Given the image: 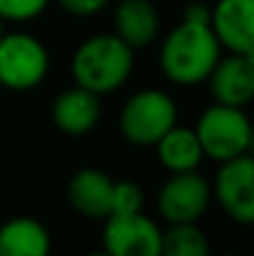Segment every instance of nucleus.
<instances>
[{"label": "nucleus", "instance_id": "obj_1", "mask_svg": "<svg viewBox=\"0 0 254 256\" xmlns=\"http://www.w3.org/2000/svg\"><path fill=\"white\" fill-rule=\"evenodd\" d=\"M219 58L222 48L209 22L187 18H182V22L174 30H169L160 48V68L174 85L204 82Z\"/></svg>", "mask_w": 254, "mask_h": 256}, {"label": "nucleus", "instance_id": "obj_2", "mask_svg": "<svg viewBox=\"0 0 254 256\" xmlns=\"http://www.w3.org/2000/svg\"><path fill=\"white\" fill-rule=\"evenodd\" d=\"M132 68H135V50L127 42H122L115 32L87 38L75 50L70 62L75 85L95 94H107L122 87Z\"/></svg>", "mask_w": 254, "mask_h": 256}, {"label": "nucleus", "instance_id": "obj_3", "mask_svg": "<svg viewBox=\"0 0 254 256\" xmlns=\"http://www.w3.org/2000/svg\"><path fill=\"white\" fill-rule=\"evenodd\" d=\"M194 134L199 140L202 154L214 162H227L252 150V122L242 107L212 104L202 112Z\"/></svg>", "mask_w": 254, "mask_h": 256}, {"label": "nucleus", "instance_id": "obj_4", "mask_svg": "<svg viewBox=\"0 0 254 256\" xmlns=\"http://www.w3.org/2000/svg\"><path fill=\"white\" fill-rule=\"evenodd\" d=\"M177 124V102L162 90H140L120 112V132L137 147H155Z\"/></svg>", "mask_w": 254, "mask_h": 256}, {"label": "nucleus", "instance_id": "obj_5", "mask_svg": "<svg viewBox=\"0 0 254 256\" xmlns=\"http://www.w3.org/2000/svg\"><path fill=\"white\" fill-rule=\"evenodd\" d=\"M50 70L45 45L28 32L0 35V87L25 92L38 87Z\"/></svg>", "mask_w": 254, "mask_h": 256}, {"label": "nucleus", "instance_id": "obj_6", "mask_svg": "<svg viewBox=\"0 0 254 256\" xmlns=\"http://www.w3.org/2000/svg\"><path fill=\"white\" fill-rule=\"evenodd\" d=\"M212 199L209 182L197 172H172L160 189L157 206L169 224H197Z\"/></svg>", "mask_w": 254, "mask_h": 256}, {"label": "nucleus", "instance_id": "obj_7", "mask_svg": "<svg viewBox=\"0 0 254 256\" xmlns=\"http://www.w3.org/2000/svg\"><path fill=\"white\" fill-rule=\"evenodd\" d=\"M162 229L142 212L107 216L102 232V252L110 256H160Z\"/></svg>", "mask_w": 254, "mask_h": 256}, {"label": "nucleus", "instance_id": "obj_8", "mask_svg": "<svg viewBox=\"0 0 254 256\" xmlns=\"http://www.w3.org/2000/svg\"><path fill=\"white\" fill-rule=\"evenodd\" d=\"M214 196L224 214L239 224L254 222V160L249 154L222 162L214 182Z\"/></svg>", "mask_w": 254, "mask_h": 256}, {"label": "nucleus", "instance_id": "obj_9", "mask_svg": "<svg viewBox=\"0 0 254 256\" xmlns=\"http://www.w3.org/2000/svg\"><path fill=\"white\" fill-rule=\"evenodd\" d=\"M209 28L219 48L252 55L254 52V0H217L209 8Z\"/></svg>", "mask_w": 254, "mask_h": 256}, {"label": "nucleus", "instance_id": "obj_10", "mask_svg": "<svg viewBox=\"0 0 254 256\" xmlns=\"http://www.w3.org/2000/svg\"><path fill=\"white\" fill-rule=\"evenodd\" d=\"M217 104L229 107H247L254 100V60L252 55L229 52L219 58L212 72L204 80Z\"/></svg>", "mask_w": 254, "mask_h": 256}, {"label": "nucleus", "instance_id": "obj_11", "mask_svg": "<svg viewBox=\"0 0 254 256\" xmlns=\"http://www.w3.org/2000/svg\"><path fill=\"white\" fill-rule=\"evenodd\" d=\"M53 122L68 137H83L100 122V94L75 85L63 90L53 102Z\"/></svg>", "mask_w": 254, "mask_h": 256}, {"label": "nucleus", "instance_id": "obj_12", "mask_svg": "<svg viewBox=\"0 0 254 256\" xmlns=\"http://www.w3.org/2000/svg\"><path fill=\"white\" fill-rule=\"evenodd\" d=\"M115 35L132 50L150 45L160 32V12L152 0H120L112 12Z\"/></svg>", "mask_w": 254, "mask_h": 256}, {"label": "nucleus", "instance_id": "obj_13", "mask_svg": "<svg viewBox=\"0 0 254 256\" xmlns=\"http://www.w3.org/2000/svg\"><path fill=\"white\" fill-rule=\"evenodd\" d=\"M112 179L102 170H85L75 172L68 184V199L78 214L87 219H105L110 214L112 204Z\"/></svg>", "mask_w": 254, "mask_h": 256}, {"label": "nucleus", "instance_id": "obj_14", "mask_svg": "<svg viewBox=\"0 0 254 256\" xmlns=\"http://www.w3.org/2000/svg\"><path fill=\"white\" fill-rule=\"evenodd\" d=\"M48 229L30 216H15L0 226V256H50Z\"/></svg>", "mask_w": 254, "mask_h": 256}, {"label": "nucleus", "instance_id": "obj_15", "mask_svg": "<svg viewBox=\"0 0 254 256\" xmlns=\"http://www.w3.org/2000/svg\"><path fill=\"white\" fill-rule=\"evenodd\" d=\"M157 157L169 172H192L204 160L194 130L174 124L157 140Z\"/></svg>", "mask_w": 254, "mask_h": 256}, {"label": "nucleus", "instance_id": "obj_16", "mask_svg": "<svg viewBox=\"0 0 254 256\" xmlns=\"http://www.w3.org/2000/svg\"><path fill=\"white\" fill-rule=\"evenodd\" d=\"M160 256H209V242L197 224H169L162 232Z\"/></svg>", "mask_w": 254, "mask_h": 256}, {"label": "nucleus", "instance_id": "obj_17", "mask_svg": "<svg viewBox=\"0 0 254 256\" xmlns=\"http://www.w3.org/2000/svg\"><path fill=\"white\" fill-rule=\"evenodd\" d=\"M142 204H145V196H142V189L135 182H127V179L115 182L112 184V204H110L107 216H122V214L142 212Z\"/></svg>", "mask_w": 254, "mask_h": 256}, {"label": "nucleus", "instance_id": "obj_18", "mask_svg": "<svg viewBox=\"0 0 254 256\" xmlns=\"http://www.w3.org/2000/svg\"><path fill=\"white\" fill-rule=\"evenodd\" d=\"M50 0H0V20L5 22H28L40 18L48 10Z\"/></svg>", "mask_w": 254, "mask_h": 256}, {"label": "nucleus", "instance_id": "obj_19", "mask_svg": "<svg viewBox=\"0 0 254 256\" xmlns=\"http://www.w3.org/2000/svg\"><path fill=\"white\" fill-rule=\"evenodd\" d=\"M112 0H58V5L70 12V15H78V18H90V15H97L102 12Z\"/></svg>", "mask_w": 254, "mask_h": 256}, {"label": "nucleus", "instance_id": "obj_20", "mask_svg": "<svg viewBox=\"0 0 254 256\" xmlns=\"http://www.w3.org/2000/svg\"><path fill=\"white\" fill-rule=\"evenodd\" d=\"M87 256H110L107 252H92V254H87Z\"/></svg>", "mask_w": 254, "mask_h": 256}, {"label": "nucleus", "instance_id": "obj_21", "mask_svg": "<svg viewBox=\"0 0 254 256\" xmlns=\"http://www.w3.org/2000/svg\"><path fill=\"white\" fill-rule=\"evenodd\" d=\"M0 35H3V20H0Z\"/></svg>", "mask_w": 254, "mask_h": 256}, {"label": "nucleus", "instance_id": "obj_22", "mask_svg": "<svg viewBox=\"0 0 254 256\" xmlns=\"http://www.w3.org/2000/svg\"><path fill=\"white\" fill-rule=\"evenodd\" d=\"M224 256H234V254H224Z\"/></svg>", "mask_w": 254, "mask_h": 256}, {"label": "nucleus", "instance_id": "obj_23", "mask_svg": "<svg viewBox=\"0 0 254 256\" xmlns=\"http://www.w3.org/2000/svg\"><path fill=\"white\" fill-rule=\"evenodd\" d=\"M0 92H3V87H0Z\"/></svg>", "mask_w": 254, "mask_h": 256}]
</instances>
